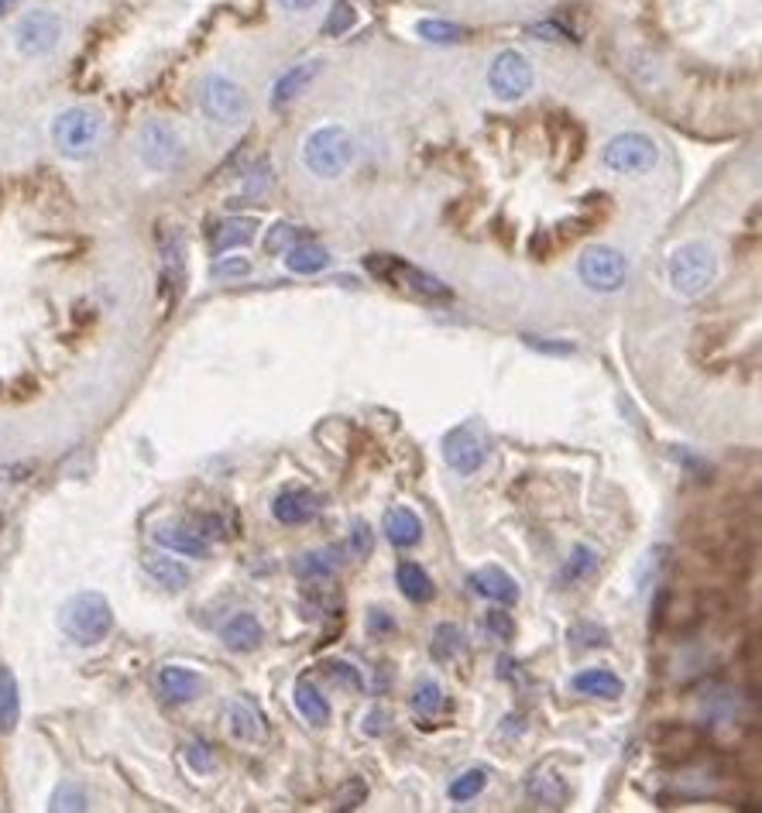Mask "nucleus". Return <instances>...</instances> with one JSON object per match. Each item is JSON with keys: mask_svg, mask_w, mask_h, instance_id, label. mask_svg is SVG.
<instances>
[{"mask_svg": "<svg viewBox=\"0 0 762 813\" xmlns=\"http://www.w3.org/2000/svg\"><path fill=\"white\" fill-rule=\"evenodd\" d=\"M59 628L69 643H77V646H101L104 638L114 632V608L104 594L83 590V594H72L62 604Z\"/></svg>", "mask_w": 762, "mask_h": 813, "instance_id": "obj_1", "label": "nucleus"}, {"mask_svg": "<svg viewBox=\"0 0 762 813\" xmlns=\"http://www.w3.org/2000/svg\"><path fill=\"white\" fill-rule=\"evenodd\" d=\"M718 279V251L707 240H687L667 261V282L683 299H697Z\"/></svg>", "mask_w": 762, "mask_h": 813, "instance_id": "obj_2", "label": "nucleus"}, {"mask_svg": "<svg viewBox=\"0 0 762 813\" xmlns=\"http://www.w3.org/2000/svg\"><path fill=\"white\" fill-rule=\"evenodd\" d=\"M354 138L343 125H324L306 134L303 141V165L313 172L316 179H340L348 176V168L354 165Z\"/></svg>", "mask_w": 762, "mask_h": 813, "instance_id": "obj_3", "label": "nucleus"}, {"mask_svg": "<svg viewBox=\"0 0 762 813\" xmlns=\"http://www.w3.org/2000/svg\"><path fill=\"white\" fill-rule=\"evenodd\" d=\"M104 138V114L93 107H66L52 120V144L62 158H90Z\"/></svg>", "mask_w": 762, "mask_h": 813, "instance_id": "obj_4", "label": "nucleus"}, {"mask_svg": "<svg viewBox=\"0 0 762 813\" xmlns=\"http://www.w3.org/2000/svg\"><path fill=\"white\" fill-rule=\"evenodd\" d=\"M62 42V17L48 8L24 11L14 24V52L24 59H45L52 56Z\"/></svg>", "mask_w": 762, "mask_h": 813, "instance_id": "obj_5", "label": "nucleus"}, {"mask_svg": "<svg viewBox=\"0 0 762 813\" xmlns=\"http://www.w3.org/2000/svg\"><path fill=\"white\" fill-rule=\"evenodd\" d=\"M536 86V69L519 48H502L488 66V90L499 96L502 104H519L523 96Z\"/></svg>", "mask_w": 762, "mask_h": 813, "instance_id": "obj_6", "label": "nucleus"}, {"mask_svg": "<svg viewBox=\"0 0 762 813\" xmlns=\"http://www.w3.org/2000/svg\"><path fill=\"white\" fill-rule=\"evenodd\" d=\"M186 155V144H183V134L168 125V120L162 117H152L144 120L141 131H138V158L141 165L149 172H172Z\"/></svg>", "mask_w": 762, "mask_h": 813, "instance_id": "obj_7", "label": "nucleus"}, {"mask_svg": "<svg viewBox=\"0 0 762 813\" xmlns=\"http://www.w3.org/2000/svg\"><path fill=\"white\" fill-rule=\"evenodd\" d=\"M601 158L619 176H646L659 165V144L643 131H622L605 144Z\"/></svg>", "mask_w": 762, "mask_h": 813, "instance_id": "obj_8", "label": "nucleus"}, {"mask_svg": "<svg viewBox=\"0 0 762 813\" xmlns=\"http://www.w3.org/2000/svg\"><path fill=\"white\" fill-rule=\"evenodd\" d=\"M200 110L213 125H241L248 117V93L224 72H210L200 83Z\"/></svg>", "mask_w": 762, "mask_h": 813, "instance_id": "obj_9", "label": "nucleus"}, {"mask_svg": "<svg viewBox=\"0 0 762 813\" xmlns=\"http://www.w3.org/2000/svg\"><path fill=\"white\" fill-rule=\"evenodd\" d=\"M364 268L372 271L375 279L388 282V285H409L415 295H423V299H436V303L450 299L447 282H439L436 275H430V271H420V268H412V264H406V261H399V258H391V255H375V258H367Z\"/></svg>", "mask_w": 762, "mask_h": 813, "instance_id": "obj_10", "label": "nucleus"}, {"mask_svg": "<svg viewBox=\"0 0 762 813\" xmlns=\"http://www.w3.org/2000/svg\"><path fill=\"white\" fill-rule=\"evenodd\" d=\"M577 275L581 282L591 288V292H619L629 279V258L622 251L614 248H587L581 258H577Z\"/></svg>", "mask_w": 762, "mask_h": 813, "instance_id": "obj_11", "label": "nucleus"}, {"mask_svg": "<svg viewBox=\"0 0 762 813\" xmlns=\"http://www.w3.org/2000/svg\"><path fill=\"white\" fill-rule=\"evenodd\" d=\"M484 457H488V436H484V426L474 423V419H467V423L454 426L444 436V460L450 471L474 474L484 463Z\"/></svg>", "mask_w": 762, "mask_h": 813, "instance_id": "obj_12", "label": "nucleus"}, {"mask_svg": "<svg viewBox=\"0 0 762 813\" xmlns=\"http://www.w3.org/2000/svg\"><path fill=\"white\" fill-rule=\"evenodd\" d=\"M272 515L282 526H306L319 515V498L306 487H282L272 502Z\"/></svg>", "mask_w": 762, "mask_h": 813, "instance_id": "obj_13", "label": "nucleus"}, {"mask_svg": "<svg viewBox=\"0 0 762 813\" xmlns=\"http://www.w3.org/2000/svg\"><path fill=\"white\" fill-rule=\"evenodd\" d=\"M224 718H227V731L237 738V742H265L268 738L265 714L248 697H234L224 707Z\"/></svg>", "mask_w": 762, "mask_h": 813, "instance_id": "obj_14", "label": "nucleus"}, {"mask_svg": "<svg viewBox=\"0 0 762 813\" xmlns=\"http://www.w3.org/2000/svg\"><path fill=\"white\" fill-rule=\"evenodd\" d=\"M319 69H324V62H319V59H306V62H296L292 69H285L282 76L276 80V86H272V107L282 110L289 104H296L300 96L309 90V83L319 76Z\"/></svg>", "mask_w": 762, "mask_h": 813, "instance_id": "obj_15", "label": "nucleus"}, {"mask_svg": "<svg viewBox=\"0 0 762 813\" xmlns=\"http://www.w3.org/2000/svg\"><path fill=\"white\" fill-rule=\"evenodd\" d=\"M471 587L481 598H488L491 604H502V608H512L515 601H519V584H515V577L508 570H502V566H491V563L471 574Z\"/></svg>", "mask_w": 762, "mask_h": 813, "instance_id": "obj_16", "label": "nucleus"}, {"mask_svg": "<svg viewBox=\"0 0 762 813\" xmlns=\"http://www.w3.org/2000/svg\"><path fill=\"white\" fill-rule=\"evenodd\" d=\"M155 542L162 550H172L176 556H192V559L210 556V539L196 526H159Z\"/></svg>", "mask_w": 762, "mask_h": 813, "instance_id": "obj_17", "label": "nucleus"}, {"mask_svg": "<svg viewBox=\"0 0 762 813\" xmlns=\"http://www.w3.org/2000/svg\"><path fill=\"white\" fill-rule=\"evenodd\" d=\"M220 638H224V646L231 649V652H255L258 646H261V638H265V628H261V622L255 618L251 611H237L234 618L220 628Z\"/></svg>", "mask_w": 762, "mask_h": 813, "instance_id": "obj_18", "label": "nucleus"}, {"mask_svg": "<svg viewBox=\"0 0 762 813\" xmlns=\"http://www.w3.org/2000/svg\"><path fill=\"white\" fill-rule=\"evenodd\" d=\"M141 566H144V574H149L155 584H162L165 590H186L189 587V566L179 563L176 556L149 550L141 556Z\"/></svg>", "mask_w": 762, "mask_h": 813, "instance_id": "obj_19", "label": "nucleus"}, {"mask_svg": "<svg viewBox=\"0 0 762 813\" xmlns=\"http://www.w3.org/2000/svg\"><path fill=\"white\" fill-rule=\"evenodd\" d=\"M159 690L172 704H189L203 694V676L196 670H186V667H165L159 673Z\"/></svg>", "mask_w": 762, "mask_h": 813, "instance_id": "obj_20", "label": "nucleus"}, {"mask_svg": "<svg viewBox=\"0 0 762 813\" xmlns=\"http://www.w3.org/2000/svg\"><path fill=\"white\" fill-rule=\"evenodd\" d=\"M385 539L391 542L396 550H412V546H420V539H423V522H420V515L415 511H409V508H388L385 511Z\"/></svg>", "mask_w": 762, "mask_h": 813, "instance_id": "obj_21", "label": "nucleus"}, {"mask_svg": "<svg viewBox=\"0 0 762 813\" xmlns=\"http://www.w3.org/2000/svg\"><path fill=\"white\" fill-rule=\"evenodd\" d=\"M571 686L577 690V694L598 697V700H619L625 694L622 676H614L611 670H584L571 680Z\"/></svg>", "mask_w": 762, "mask_h": 813, "instance_id": "obj_22", "label": "nucleus"}, {"mask_svg": "<svg viewBox=\"0 0 762 813\" xmlns=\"http://www.w3.org/2000/svg\"><path fill=\"white\" fill-rule=\"evenodd\" d=\"M255 227L258 224H255V220H248V216H227L224 224H216L213 234H210L213 251L224 255V251H234V248H244V244H251Z\"/></svg>", "mask_w": 762, "mask_h": 813, "instance_id": "obj_23", "label": "nucleus"}, {"mask_svg": "<svg viewBox=\"0 0 762 813\" xmlns=\"http://www.w3.org/2000/svg\"><path fill=\"white\" fill-rule=\"evenodd\" d=\"M529 797L547 806V810H556L567 803V786H563L560 773H550V766H539L532 776H529Z\"/></svg>", "mask_w": 762, "mask_h": 813, "instance_id": "obj_24", "label": "nucleus"}, {"mask_svg": "<svg viewBox=\"0 0 762 813\" xmlns=\"http://www.w3.org/2000/svg\"><path fill=\"white\" fill-rule=\"evenodd\" d=\"M396 580H399V590H402V594H406L409 601H415V604H430V601L436 598V584H433V577L423 570L420 563H399Z\"/></svg>", "mask_w": 762, "mask_h": 813, "instance_id": "obj_25", "label": "nucleus"}, {"mask_svg": "<svg viewBox=\"0 0 762 813\" xmlns=\"http://www.w3.org/2000/svg\"><path fill=\"white\" fill-rule=\"evenodd\" d=\"M292 700H296V710L303 714V721H309L316 728H324L330 721V704L309 680L296 683V690H292Z\"/></svg>", "mask_w": 762, "mask_h": 813, "instance_id": "obj_26", "label": "nucleus"}, {"mask_svg": "<svg viewBox=\"0 0 762 813\" xmlns=\"http://www.w3.org/2000/svg\"><path fill=\"white\" fill-rule=\"evenodd\" d=\"M21 721V686L8 667H0V731H14Z\"/></svg>", "mask_w": 762, "mask_h": 813, "instance_id": "obj_27", "label": "nucleus"}, {"mask_svg": "<svg viewBox=\"0 0 762 813\" xmlns=\"http://www.w3.org/2000/svg\"><path fill=\"white\" fill-rule=\"evenodd\" d=\"M292 570H296L300 580L319 584V580H330L337 574V559L330 550H313V553H300L296 563H292Z\"/></svg>", "mask_w": 762, "mask_h": 813, "instance_id": "obj_28", "label": "nucleus"}, {"mask_svg": "<svg viewBox=\"0 0 762 813\" xmlns=\"http://www.w3.org/2000/svg\"><path fill=\"white\" fill-rule=\"evenodd\" d=\"M330 264L327 248H319V244H296V248L285 251V268L296 271V275H316V271H324Z\"/></svg>", "mask_w": 762, "mask_h": 813, "instance_id": "obj_29", "label": "nucleus"}, {"mask_svg": "<svg viewBox=\"0 0 762 813\" xmlns=\"http://www.w3.org/2000/svg\"><path fill=\"white\" fill-rule=\"evenodd\" d=\"M598 559H601L598 550L574 546V553L567 556V563H563V570H560V587H571V584H577L584 577H591L598 570Z\"/></svg>", "mask_w": 762, "mask_h": 813, "instance_id": "obj_30", "label": "nucleus"}, {"mask_svg": "<svg viewBox=\"0 0 762 813\" xmlns=\"http://www.w3.org/2000/svg\"><path fill=\"white\" fill-rule=\"evenodd\" d=\"M415 35H420L423 42H433V45H457L467 38V28L464 24H454V21H436V17H426L415 24Z\"/></svg>", "mask_w": 762, "mask_h": 813, "instance_id": "obj_31", "label": "nucleus"}, {"mask_svg": "<svg viewBox=\"0 0 762 813\" xmlns=\"http://www.w3.org/2000/svg\"><path fill=\"white\" fill-rule=\"evenodd\" d=\"M162 251H165V275L176 285H183V279H186V240H183V234L168 231L162 237Z\"/></svg>", "mask_w": 762, "mask_h": 813, "instance_id": "obj_32", "label": "nucleus"}, {"mask_svg": "<svg viewBox=\"0 0 762 813\" xmlns=\"http://www.w3.org/2000/svg\"><path fill=\"white\" fill-rule=\"evenodd\" d=\"M460 649H464V632H460L457 625H450V622L436 625V632H433V646H430L433 659H436V662H447V659H454Z\"/></svg>", "mask_w": 762, "mask_h": 813, "instance_id": "obj_33", "label": "nucleus"}, {"mask_svg": "<svg viewBox=\"0 0 762 813\" xmlns=\"http://www.w3.org/2000/svg\"><path fill=\"white\" fill-rule=\"evenodd\" d=\"M488 786V769L484 766H474V769H464L454 782H450V800H457V803H467V800H474L481 790Z\"/></svg>", "mask_w": 762, "mask_h": 813, "instance_id": "obj_34", "label": "nucleus"}, {"mask_svg": "<svg viewBox=\"0 0 762 813\" xmlns=\"http://www.w3.org/2000/svg\"><path fill=\"white\" fill-rule=\"evenodd\" d=\"M412 710L423 714V718H433V714L444 710V690H439L436 680H423L412 694Z\"/></svg>", "mask_w": 762, "mask_h": 813, "instance_id": "obj_35", "label": "nucleus"}, {"mask_svg": "<svg viewBox=\"0 0 762 813\" xmlns=\"http://www.w3.org/2000/svg\"><path fill=\"white\" fill-rule=\"evenodd\" d=\"M608 646V632L595 622H577L571 628V649L574 652H591V649H605Z\"/></svg>", "mask_w": 762, "mask_h": 813, "instance_id": "obj_36", "label": "nucleus"}, {"mask_svg": "<svg viewBox=\"0 0 762 813\" xmlns=\"http://www.w3.org/2000/svg\"><path fill=\"white\" fill-rule=\"evenodd\" d=\"M354 21H357V14L351 8V0H337V4L330 8V14H327V21H324V35L327 38L348 35L354 28Z\"/></svg>", "mask_w": 762, "mask_h": 813, "instance_id": "obj_37", "label": "nucleus"}, {"mask_svg": "<svg viewBox=\"0 0 762 813\" xmlns=\"http://www.w3.org/2000/svg\"><path fill=\"white\" fill-rule=\"evenodd\" d=\"M86 806H90V797L77 782H62L52 793V800H48V810H86Z\"/></svg>", "mask_w": 762, "mask_h": 813, "instance_id": "obj_38", "label": "nucleus"}, {"mask_svg": "<svg viewBox=\"0 0 762 813\" xmlns=\"http://www.w3.org/2000/svg\"><path fill=\"white\" fill-rule=\"evenodd\" d=\"M324 673L337 683V686H348V690H364V676L357 673V667H351V662H343V659H327L324 662Z\"/></svg>", "mask_w": 762, "mask_h": 813, "instance_id": "obj_39", "label": "nucleus"}, {"mask_svg": "<svg viewBox=\"0 0 762 813\" xmlns=\"http://www.w3.org/2000/svg\"><path fill=\"white\" fill-rule=\"evenodd\" d=\"M296 244H300V231L292 227V224H282V220H279V224H276L272 231H268V237H265V251H268V255H279V251L296 248Z\"/></svg>", "mask_w": 762, "mask_h": 813, "instance_id": "obj_40", "label": "nucleus"}, {"mask_svg": "<svg viewBox=\"0 0 762 813\" xmlns=\"http://www.w3.org/2000/svg\"><path fill=\"white\" fill-rule=\"evenodd\" d=\"M367 800V782L364 779H348L337 790V797H333V803H337V810H357L361 803Z\"/></svg>", "mask_w": 762, "mask_h": 813, "instance_id": "obj_41", "label": "nucleus"}, {"mask_svg": "<svg viewBox=\"0 0 762 813\" xmlns=\"http://www.w3.org/2000/svg\"><path fill=\"white\" fill-rule=\"evenodd\" d=\"M484 628H488L491 635H495V638H502V643H512V638H515V622H512V614H508V611H502V604H499L495 611H488Z\"/></svg>", "mask_w": 762, "mask_h": 813, "instance_id": "obj_42", "label": "nucleus"}, {"mask_svg": "<svg viewBox=\"0 0 762 813\" xmlns=\"http://www.w3.org/2000/svg\"><path fill=\"white\" fill-rule=\"evenodd\" d=\"M186 762H189V769H192V773H213V766H216V758H213L210 745H203V742L186 745Z\"/></svg>", "mask_w": 762, "mask_h": 813, "instance_id": "obj_43", "label": "nucleus"}, {"mask_svg": "<svg viewBox=\"0 0 762 813\" xmlns=\"http://www.w3.org/2000/svg\"><path fill=\"white\" fill-rule=\"evenodd\" d=\"M364 625H367V632H372L375 638L396 632V618H391V614L382 611V608H372V611H367V622H364Z\"/></svg>", "mask_w": 762, "mask_h": 813, "instance_id": "obj_44", "label": "nucleus"}, {"mask_svg": "<svg viewBox=\"0 0 762 813\" xmlns=\"http://www.w3.org/2000/svg\"><path fill=\"white\" fill-rule=\"evenodd\" d=\"M251 264L241 261V258H231V261H216L213 264V279H237V275H248Z\"/></svg>", "mask_w": 762, "mask_h": 813, "instance_id": "obj_45", "label": "nucleus"}, {"mask_svg": "<svg viewBox=\"0 0 762 813\" xmlns=\"http://www.w3.org/2000/svg\"><path fill=\"white\" fill-rule=\"evenodd\" d=\"M526 343L536 351H543V354H574L577 351L574 343H553V340H539V337H526Z\"/></svg>", "mask_w": 762, "mask_h": 813, "instance_id": "obj_46", "label": "nucleus"}, {"mask_svg": "<svg viewBox=\"0 0 762 813\" xmlns=\"http://www.w3.org/2000/svg\"><path fill=\"white\" fill-rule=\"evenodd\" d=\"M351 542H354V553H361V556H364V553H372V529H367L364 522H357Z\"/></svg>", "mask_w": 762, "mask_h": 813, "instance_id": "obj_47", "label": "nucleus"}, {"mask_svg": "<svg viewBox=\"0 0 762 813\" xmlns=\"http://www.w3.org/2000/svg\"><path fill=\"white\" fill-rule=\"evenodd\" d=\"M319 4V0H279V8L289 11V14H306Z\"/></svg>", "mask_w": 762, "mask_h": 813, "instance_id": "obj_48", "label": "nucleus"}, {"mask_svg": "<svg viewBox=\"0 0 762 813\" xmlns=\"http://www.w3.org/2000/svg\"><path fill=\"white\" fill-rule=\"evenodd\" d=\"M382 718H385V710H382V707H375L372 714H367V724H364V731H367V734H382Z\"/></svg>", "mask_w": 762, "mask_h": 813, "instance_id": "obj_49", "label": "nucleus"}, {"mask_svg": "<svg viewBox=\"0 0 762 813\" xmlns=\"http://www.w3.org/2000/svg\"><path fill=\"white\" fill-rule=\"evenodd\" d=\"M17 8V0H0V17H8Z\"/></svg>", "mask_w": 762, "mask_h": 813, "instance_id": "obj_50", "label": "nucleus"}]
</instances>
